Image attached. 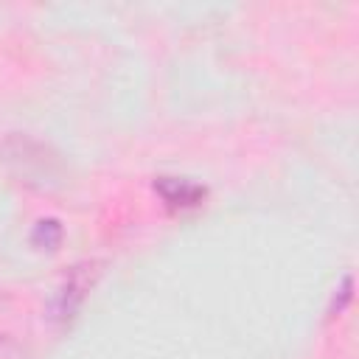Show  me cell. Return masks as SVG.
<instances>
[{
    "instance_id": "1",
    "label": "cell",
    "mask_w": 359,
    "mask_h": 359,
    "mask_svg": "<svg viewBox=\"0 0 359 359\" xmlns=\"http://www.w3.org/2000/svg\"><path fill=\"white\" fill-rule=\"evenodd\" d=\"M98 272H101V269H98L95 261L73 264V266L65 272L62 283L53 289V294H50V300H48V306H45V317H48L50 323H56V325L70 323V320L79 314V309H81L87 292H90L93 283L98 280Z\"/></svg>"
},
{
    "instance_id": "2",
    "label": "cell",
    "mask_w": 359,
    "mask_h": 359,
    "mask_svg": "<svg viewBox=\"0 0 359 359\" xmlns=\"http://www.w3.org/2000/svg\"><path fill=\"white\" fill-rule=\"evenodd\" d=\"M154 191L160 194V199L171 208V210H185V208H196L205 199V185L185 180V177H157L154 180Z\"/></svg>"
},
{
    "instance_id": "3",
    "label": "cell",
    "mask_w": 359,
    "mask_h": 359,
    "mask_svg": "<svg viewBox=\"0 0 359 359\" xmlns=\"http://www.w3.org/2000/svg\"><path fill=\"white\" fill-rule=\"evenodd\" d=\"M62 236H65V230H62L59 219H39V222L34 224V230H31V244H34L36 250L53 252V250L62 244Z\"/></svg>"
},
{
    "instance_id": "4",
    "label": "cell",
    "mask_w": 359,
    "mask_h": 359,
    "mask_svg": "<svg viewBox=\"0 0 359 359\" xmlns=\"http://www.w3.org/2000/svg\"><path fill=\"white\" fill-rule=\"evenodd\" d=\"M351 286H353V280H351V275H345V278H342V283H339V289H337V294H334V300H331V309H328V314H331V317L342 314V311H345V306L351 303Z\"/></svg>"
},
{
    "instance_id": "5",
    "label": "cell",
    "mask_w": 359,
    "mask_h": 359,
    "mask_svg": "<svg viewBox=\"0 0 359 359\" xmlns=\"http://www.w3.org/2000/svg\"><path fill=\"white\" fill-rule=\"evenodd\" d=\"M0 359H25V353L11 337H0Z\"/></svg>"
}]
</instances>
